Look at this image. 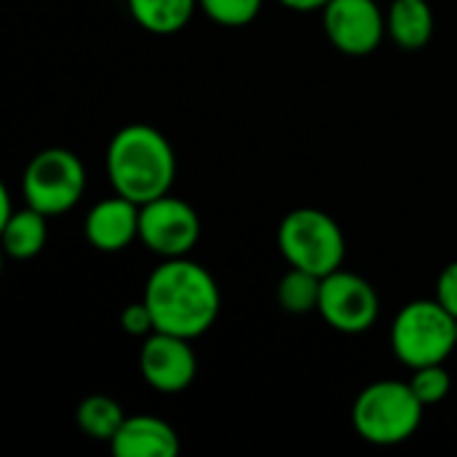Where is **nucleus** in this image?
<instances>
[{
  "instance_id": "obj_1",
  "label": "nucleus",
  "mask_w": 457,
  "mask_h": 457,
  "mask_svg": "<svg viewBox=\"0 0 457 457\" xmlns=\"http://www.w3.org/2000/svg\"><path fill=\"white\" fill-rule=\"evenodd\" d=\"M142 300L158 332L195 340L206 335L222 308L217 278L187 257L163 260L147 278Z\"/></svg>"
},
{
  "instance_id": "obj_2",
  "label": "nucleus",
  "mask_w": 457,
  "mask_h": 457,
  "mask_svg": "<svg viewBox=\"0 0 457 457\" xmlns=\"http://www.w3.org/2000/svg\"><path fill=\"white\" fill-rule=\"evenodd\" d=\"M104 166L112 190L139 206L169 195L177 177L171 142L147 123L123 126L107 145Z\"/></svg>"
},
{
  "instance_id": "obj_3",
  "label": "nucleus",
  "mask_w": 457,
  "mask_h": 457,
  "mask_svg": "<svg viewBox=\"0 0 457 457\" xmlns=\"http://www.w3.org/2000/svg\"><path fill=\"white\" fill-rule=\"evenodd\" d=\"M426 404L410 383L378 380L367 386L351 410L353 431L375 447H396L415 436L423 423Z\"/></svg>"
},
{
  "instance_id": "obj_4",
  "label": "nucleus",
  "mask_w": 457,
  "mask_h": 457,
  "mask_svg": "<svg viewBox=\"0 0 457 457\" xmlns=\"http://www.w3.org/2000/svg\"><path fill=\"white\" fill-rule=\"evenodd\" d=\"M391 348L410 370L445 364L457 348V319L436 297L412 300L391 324Z\"/></svg>"
},
{
  "instance_id": "obj_5",
  "label": "nucleus",
  "mask_w": 457,
  "mask_h": 457,
  "mask_svg": "<svg viewBox=\"0 0 457 457\" xmlns=\"http://www.w3.org/2000/svg\"><path fill=\"white\" fill-rule=\"evenodd\" d=\"M278 252L289 268L329 276L343 268L345 236L340 225L321 209H295L278 225Z\"/></svg>"
},
{
  "instance_id": "obj_6",
  "label": "nucleus",
  "mask_w": 457,
  "mask_h": 457,
  "mask_svg": "<svg viewBox=\"0 0 457 457\" xmlns=\"http://www.w3.org/2000/svg\"><path fill=\"white\" fill-rule=\"evenodd\" d=\"M21 193L27 206L43 212L46 217L64 214L75 209L86 193V169L72 150H40L24 169Z\"/></svg>"
},
{
  "instance_id": "obj_7",
  "label": "nucleus",
  "mask_w": 457,
  "mask_h": 457,
  "mask_svg": "<svg viewBox=\"0 0 457 457\" xmlns=\"http://www.w3.org/2000/svg\"><path fill=\"white\" fill-rule=\"evenodd\" d=\"M201 238L198 212L177 198L161 195L145 206H139V241L158 257H187Z\"/></svg>"
},
{
  "instance_id": "obj_8",
  "label": "nucleus",
  "mask_w": 457,
  "mask_h": 457,
  "mask_svg": "<svg viewBox=\"0 0 457 457\" xmlns=\"http://www.w3.org/2000/svg\"><path fill=\"white\" fill-rule=\"evenodd\" d=\"M316 313H321V319L340 335H364L380 316V300L364 276L340 268L324 276Z\"/></svg>"
},
{
  "instance_id": "obj_9",
  "label": "nucleus",
  "mask_w": 457,
  "mask_h": 457,
  "mask_svg": "<svg viewBox=\"0 0 457 457\" xmlns=\"http://www.w3.org/2000/svg\"><path fill=\"white\" fill-rule=\"evenodd\" d=\"M321 13L329 43L345 56H370L388 32L375 0H329Z\"/></svg>"
},
{
  "instance_id": "obj_10",
  "label": "nucleus",
  "mask_w": 457,
  "mask_h": 457,
  "mask_svg": "<svg viewBox=\"0 0 457 457\" xmlns=\"http://www.w3.org/2000/svg\"><path fill=\"white\" fill-rule=\"evenodd\" d=\"M198 372V359L187 337L169 332H150L139 351L142 380L161 394H182Z\"/></svg>"
},
{
  "instance_id": "obj_11",
  "label": "nucleus",
  "mask_w": 457,
  "mask_h": 457,
  "mask_svg": "<svg viewBox=\"0 0 457 457\" xmlns=\"http://www.w3.org/2000/svg\"><path fill=\"white\" fill-rule=\"evenodd\" d=\"M83 233H86V241L99 252H107V254L123 252L139 238V204L118 193L112 198L94 204L91 212L86 214Z\"/></svg>"
},
{
  "instance_id": "obj_12",
  "label": "nucleus",
  "mask_w": 457,
  "mask_h": 457,
  "mask_svg": "<svg viewBox=\"0 0 457 457\" xmlns=\"http://www.w3.org/2000/svg\"><path fill=\"white\" fill-rule=\"evenodd\" d=\"M110 450L115 457H177L179 436L171 423L155 415H129Z\"/></svg>"
},
{
  "instance_id": "obj_13",
  "label": "nucleus",
  "mask_w": 457,
  "mask_h": 457,
  "mask_svg": "<svg viewBox=\"0 0 457 457\" xmlns=\"http://www.w3.org/2000/svg\"><path fill=\"white\" fill-rule=\"evenodd\" d=\"M388 37L404 48L418 51L428 46L434 35V11L428 0H394L386 13Z\"/></svg>"
},
{
  "instance_id": "obj_14",
  "label": "nucleus",
  "mask_w": 457,
  "mask_h": 457,
  "mask_svg": "<svg viewBox=\"0 0 457 457\" xmlns=\"http://www.w3.org/2000/svg\"><path fill=\"white\" fill-rule=\"evenodd\" d=\"M46 214L24 206L16 209L11 214V220H5L0 225V244L3 252L13 260H32L43 252L46 241H48V225H46Z\"/></svg>"
},
{
  "instance_id": "obj_15",
  "label": "nucleus",
  "mask_w": 457,
  "mask_h": 457,
  "mask_svg": "<svg viewBox=\"0 0 457 457\" xmlns=\"http://www.w3.org/2000/svg\"><path fill=\"white\" fill-rule=\"evenodd\" d=\"M134 21L153 35H174L193 19L198 0H126Z\"/></svg>"
},
{
  "instance_id": "obj_16",
  "label": "nucleus",
  "mask_w": 457,
  "mask_h": 457,
  "mask_svg": "<svg viewBox=\"0 0 457 457\" xmlns=\"http://www.w3.org/2000/svg\"><path fill=\"white\" fill-rule=\"evenodd\" d=\"M129 415L120 410V404L112 399V396H104V394H94V396H86L78 410H75V423L78 428L96 439V442H112L115 434L120 431L123 420Z\"/></svg>"
},
{
  "instance_id": "obj_17",
  "label": "nucleus",
  "mask_w": 457,
  "mask_h": 457,
  "mask_svg": "<svg viewBox=\"0 0 457 457\" xmlns=\"http://www.w3.org/2000/svg\"><path fill=\"white\" fill-rule=\"evenodd\" d=\"M321 284L324 278L311 273V270H300V268H289L276 289L278 305L292 313V316H308L313 311H319V300H321Z\"/></svg>"
},
{
  "instance_id": "obj_18",
  "label": "nucleus",
  "mask_w": 457,
  "mask_h": 457,
  "mask_svg": "<svg viewBox=\"0 0 457 457\" xmlns=\"http://www.w3.org/2000/svg\"><path fill=\"white\" fill-rule=\"evenodd\" d=\"M410 386L426 407H434V404L447 399V394L453 388V378L445 370V364H428V367L412 370Z\"/></svg>"
},
{
  "instance_id": "obj_19",
  "label": "nucleus",
  "mask_w": 457,
  "mask_h": 457,
  "mask_svg": "<svg viewBox=\"0 0 457 457\" xmlns=\"http://www.w3.org/2000/svg\"><path fill=\"white\" fill-rule=\"evenodd\" d=\"M198 8L222 27H244L257 19L262 0H198Z\"/></svg>"
},
{
  "instance_id": "obj_20",
  "label": "nucleus",
  "mask_w": 457,
  "mask_h": 457,
  "mask_svg": "<svg viewBox=\"0 0 457 457\" xmlns=\"http://www.w3.org/2000/svg\"><path fill=\"white\" fill-rule=\"evenodd\" d=\"M120 329L131 337H147L150 332H155V324H153V313L147 308L145 300L139 303H131L120 311Z\"/></svg>"
},
{
  "instance_id": "obj_21",
  "label": "nucleus",
  "mask_w": 457,
  "mask_h": 457,
  "mask_svg": "<svg viewBox=\"0 0 457 457\" xmlns=\"http://www.w3.org/2000/svg\"><path fill=\"white\" fill-rule=\"evenodd\" d=\"M436 300L457 319V260L450 262L436 281Z\"/></svg>"
},
{
  "instance_id": "obj_22",
  "label": "nucleus",
  "mask_w": 457,
  "mask_h": 457,
  "mask_svg": "<svg viewBox=\"0 0 457 457\" xmlns=\"http://www.w3.org/2000/svg\"><path fill=\"white\" fill-rule=\"evenodd\" d=\"M278 3H284L287 8H292V11H303V13H308V11H321L329 0H278Z\"/></svg>"
},
{
  "instance_id": "obj_23",
  "label": "nucleus",
  "mask_w": 457,
  "mask_h": 457,
  "mask_svg": "<svg viewBox=\"0 0 457 457\" xmlns=\"http://www.w3.org/2000/svg\"><path fill=\"white\" fill-rule=\"evenodd\" d=\"M13 212H16V209L11 206V190H8V185H0V225H3L5 220H11Z\"/></svg>"
}]
</instances>
